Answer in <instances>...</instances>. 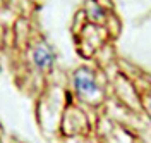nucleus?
Listing matches in <instances>:
<instances>
[{
  "mask_svg": "<svg viewBox=\"0 0 151 143\" xmlns=\"http://www.w3.org/2000/svg\"><path fill=\"white\" fill-rule=\"evenodd\" d=\"M52 60H53V57H52V54H50L48 48L40 47L36 52H35V62H36V66L48 67L50 64H52Z\"/></svg>",
  "mask_w": 151,
  "mask_h": 143,
  "instance_id": "nucleus-2",
  "label": "nucleus"
},
{
  "mask_svg": "<svg viewBox=\"0 0 151 143\" xmlns=\"http://www.w3.org/2000/svg\"><path fill=\"white\" fill-rule=\"evenodd\" d=\"M76 86L81 93H94L96 91V85H94L93 76H89L88 73H81L76 76Z\"/></svg>",
  "mask_w": 151,
  "mask_h": 143,
  "instance_id": "nucleus-1",
  "label": "nucleus"
}]
</instances>
